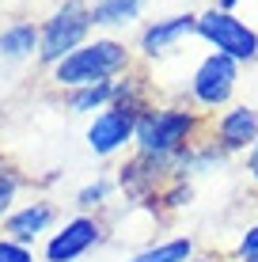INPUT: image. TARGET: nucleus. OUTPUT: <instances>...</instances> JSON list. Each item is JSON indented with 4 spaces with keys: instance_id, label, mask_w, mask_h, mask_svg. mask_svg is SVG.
<instances>
[{
    "instance_id": "obj_10",
    "label": "nucleus",
    "mask_w": 258,
    "mask_h": 262,
    "mask_svg": "<svg viewBox=\"0 0 258 262\" xmlns=\"http://www.w3.org/2000/svg\"><path fill=\"white\" fill-rule=\"evenodd\" d=\"M50 221H53V209H50V205H27L23 213H15L12 221H8V232H12L15 239H34Z\"/></svg>"
},
{
    "instance_id": "obj_20",
    "label": "nucleus",
    "mask_w": 258,
    "mask_h": 262,
    "mask_svg": "<svg viewBox=\"0 0 258 262\" xmlns=\"http://www.w3.org/2000/svg\"><path fill=\"white\" fill-rule=\"evenodd\" d=\"M239 4V0H220V8H224V12H228V8H236Z\"/></svg>"
},
{
    "instance_id": "obj_8",
    "label": "nucleus",
    "mask_w": 258,
    "mask_h": 262,
    "mask_svg": "<svg viewBox=\"0 0 258 262\" xmlns=\"http://www.w3.org/2000/svg\"><path fill=\"white\" fill-rule=\"evenodd\" d=\"M258 141V114L247 106H236L220 118V144L224 148H247Z\"/></svg>"
},
{
    "instance_id": "obj_11",
    "label": "nucleus",
    "mask_w": 258,
    "mask_h": 262,
    "mask_svg": "<svg viewBox=\"0 0 258 262\" xmlns=\"http://www.w3.org/2000/svg\"><path fill=\"white\" fill-rule=\"evenodd\" d=\"M34 50V27L31 23H15L0 34V53L4 57H27Z\"/></svg>"
},
{
    "instance_id": "obj_18",
    "label": "nucleus",
    "mask_w": 258,
    "mask_h": 262,
    "mask_svg": "<svg viewBox=\"0 0 258 262\" xmlns=\"http://www.w3.org/2000/svg\"><path fill=\"white\" fill-rule=\"evenodd\" d=\"M239 255H243V258H254V255H258V228H251V232L243 236V243H239Z\"/></svg>"
},
{
    "instance_id": "obj_19",
    "label": "nucleus",
    "mask_w": 258,
    "mask_h": 262,
    "mask_svg": "<svg viewBox=\"0 0 258 262\" xmlns=\"http://www.w3.org/2000/svg\"><path fill=\"white\" fill-rule=\"evenodd\" d=\"M251 171H254V179H258V141H254V152H251Z\"/></svg>"
},
{
    "instance_id": "obj_16",
    "label": "nucleus",
    "mask_w": 258,
    "mask_h": 262,
    "mask_svg": "<svg viewBox=\"0 0 258 262\" xmlns=\"http://www.w3.org/2000/svg\"><path fill=\"white\" fill-rule=\"evenodd\" d=\"M0 262H31V255H27V247H19V243H0Z\"/></svg>"
},
{
    "instance_id": "obj_12",
    "label": "nucleus",
    "mask_w": 258,
    "mask_h": 262,
    "mask_svg": "<svg viewBox=\"0 0 258 262\" xmlns=\"http://www.w3.org/2000/svg\"><path fill=\"white\" fill-rule=\"evenodd\" d=\"M140 0H95L91 8V23H126L137 15Z\"/></svg>"
},
{
    "instance_id": "obj_21",
    "label": "nucleus",
    "mask_w": 258,
    "mask_h": 262,
    "mask_svg": "<svg viewBox=\"0 0 258 262\" xmlns=\"http://www.w3.org/2000/svg\"><path fill=\"white\" fill-rule=\"evenodd\" d=\"M194 262H213V258H194Z\"/></svg>"
},
{
    "instance_id": "obj_17",
    "label": "nucleus",
    "mask_w": 258,
    "mask_h": 262,
    "mask_svg": "<svg viewBox=\"0 0 258 262\" xmlns=\"http://www.w3.org/2000/svg\"><path fill=\"white\" fill-rule=\"evenodd\" d=\"M106 198V183H95V186H87V190H80V205H95V202H103Z\"/></svg>"
},
{
    "instance_id": "obj_9",
    "label": "nucleus",
    "mask_w": 258,
    "mask_h": 262,
    "mask_svg": "<svg viewBox=\"0 0 258 262\" xmlns=\"http://www.w3.org/2000/svg\"><path fill=\"white\" fill-rule=\"evenodd\" d=\"M198 31V19L194 15H171V19H159L145 31V38H140V46H145V53H163L171 42H179L182 34Z\"/></svg>"
},
{
    "instance_id": "obj_7",
    "label": "nucleus",
    "mask_w": 258,
    "mask_h": 262,
    "mask_svg": "<svg viewBox=\"0 0 258 262\" xmlns=\"http://www.w3.org/2000/svg\"><path fill=\"white\" fill-rule=\"evenodd\" d=\"M91 243H99V224L87 221V216H76V221H68L65 228L50 239L46 258H50V262H73V258L84 255Z\"/></svg>"
},
{
    "instance_id": "obj_13",
    "label": "nucleus",
    "mask_w": 258,
    "mask_h": 262,
    "mask_svg": "<svg viewBox=\"0 0 258 262\" xmlns=\"http://www.w3.org/2000/svg\"><path fill=\"white\" fill-rule=\"evenodd\" d=\"M110 99H118V88L110 80H99V84H87L73 95V111H91V106H103Z\"/></svg>"
},
{
    "instance_id": "obj_14",
    "label": "nucleus",
    "mask_w": 258,
    "mask_h": 262,
    "mask_svg": "<svg viewBox=\"0 0 258 262\" xmlns=\"http://www.w3.org/2000/svg\"><path fill=\"white\" fill-rule=\"evenodd\" d=\"M186 258H190V239H171L152 251H140L133 262H186Z\"/></svg>"
},
{
    "instance_id": "obj_5",
    "label": "nucleus",
    "mask_w": 258,
    "mask_h": 262,
    "mask_svg": "<svg viewBox=\"0 0 258 262\" xmlns=\"http://www.w3.org/2000/svg\"><path fill=\"white\" fill-rule=\"evenodd\" d=\"M87 27H91V12H87L80 0H68V4L46 23V31H42V50H38L42 61H65L68 53L80 46V38L87 34Z\"/></svg>"
},
{
    "instance_id": "obj_1",
    "label": "nucleus",
    "mask_w": 258,
    "mask_h": 262,
    "mask_svg": "<svg viewBox=\"0 0 258 262\" xmlns=\"http://www.w3.org/2000/svg\"><path fill=\"white\" fill-rule=\"evenodd\" d=\"M126 65V50L118 42L103 38V42H91V46H80L73 50L65 61H57V80L68 88H87V84H99L110 72H118Z\"/></svg>"
},
{
    "instance_id": "obj_3",
    "label": "nucleus",
    "mask_w": 258,
    "mask_h": 262,
    "mask_svg": "<svg viewBox=\"0 0 258 262\" xmlns=\"http://www.w3.org/2000/svg\"><path fill=\"white\" fill-rule=\"evenodd\" d=\"M198 34L205 42H213L217 53H224V57H232V61L258 57V34L243 19H236L232 12H224V8H220V12L213 8V12L198 15Z\"/></svg>"
},
{
    "instance_id": "obj_2",
    "label": "nucleus",
    "mask_w": 258,
    "mask_h": 262,
    "mask_svg": "<svg viewBox=\"0 0 258 262\" xmlns=\"http://www.w3.org/2000/svg\"><path fill=\"white\" fill-rule=\"evenodd\" d=\"M194 133V118L186 111H148L137 122V144L145 156H179L186 137Z\"/></svg>"
},
{
    "instance_id": "obj_6",
    "label": "nucleus",
    "mask_w": 258,
    "mask_h": 262,
    "mask_svg": "<svg viewBox=\"0 0 258 262\" xmlns=\"http://www.w3.org/2000/svg\"><path fill=\"white\" fill-rule=\"evenodd\" d=\"M236 88V61L224 53H213L201 61V69L194 72V95L205 106H220Z\"/></svg>"
},
{
    "instance_id": "obj_4",
    "label": "nucleus",
    "mask_w": 258,
    "mask_h": 262,
    "mask_svg": "<svg viewBox=\"0 0 258 262\" xmlns=\"http://www.w3.org/2000/svg\"><path fill=\"white\" fill-rule=\"evenodd\" d=\"M137 122H140L137 99L126 95V88H118V103L95 118V125L87 129V144H91L99 156H106V152L122 148V144H126L133 133H137Z\"/></svg>"
},
{
    "instance_id": "obj_15",
    "label": "nucleus",
    "mask_w": 258,
    "mask_h": 262,
    "mask_svg": "<svg viewBox=\"0 0 258 262\" xmlns=\"http://www.w3.org/2000/svg\"><path fill=\"white\" fill-rule=\"evenodd\" d=\"M12 194H15V175H12L4 164H0V213L12 205Z\"/></svg>"
}]
</instances>
